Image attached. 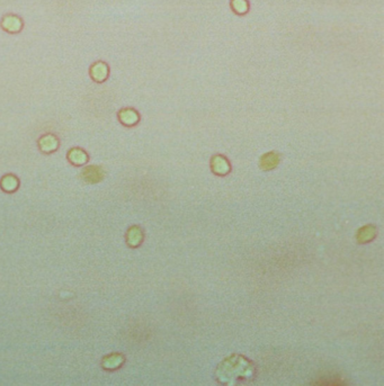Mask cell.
Returning a JSON list of instances; mask_svg holds the SVG:
<instances>
[{"instance_id": "13", "label": "cell", "mask_w": 384, "mask_h": 386, "mask_svg": "<svg viewBox=\"0 0 384 386\" xmlns=\"http://www.w3.org/2000/svg\"><path fill=\"white\" fill-rule=\"evenodd\" d=\"M232 7L237 13L244 14L247 12L248 5L246 0H232Z\"/></svg>"}, {"instance_id": "9", "label": "cell", "mask_w": 384, "mask_h": 386, "mask_svg": "<svg viewBox=\"0 0 384 386\" xmlns=\"http://www.w3.org/2000/svg\"><path fill=\"white\" fill-rule=\"evenodd\" d=\"M18 186V180L16 179V177L8 175L6 177L3 178L2 180V187L4 188L6 191H13L15 190Z\"/></svg>"}, {"instance_id": "4", "label": "cell", "mask_w": 384, "mask_h": 386, "mask_svg": "<svg viewBox=\"0 0 384 386\" xmlns=\"http://www.w3.org/2000/svg\"><path fill=\"white\" fill-rule=\"evenodd\" d=\"M38 146L43 152H52L58 148V140L52 134H47L42 137L38 141Z\"/></svg>"}, {"instance_id": "3", "label": "cell", "mask_w": 384, "mask_h": 386, "mask_svg": "<svg viewBox=\"0 0 384 386\" xmlns=\"http://www.w3.org/2000/svg\"><path fill=\"white\" fill-rule=\"evenodd\" d=\"M104 177V171L101 170V168L97 166H90L85 168V170L82 171V178L87 182H98Z\"/></svg>"}, {"instance_id": "10", "label": "cell", "mask_w": 384, "mask_h": 386, "mask_svg": "<svg viewBox=\"0 0 384 386\" xmlns=\"http://www.w3.org/2000/svg\"><path fill=\"white\" fill-rule=\"evenodd\" d=\"M374 233H375V231H374L372 226H365V228L359 230L358 240L361 241V242H365V241H368L373 238Z\"/></svg>"}, {"instance_id": "11", "label": "cell", "mask_w": 384, "mask_h": 386, "mask_svg": "<svg viewBox=\"0 0 384 386\" xmlns=\"http://www.w3.org/2000/svg\"><path fill=\"white\" fill-rule=\"evenodd\" d=\"M141 239H142V233H141V231L138 228H132L129 231L128 240L131 245H138Z\"/></svg>"}, {"instance_id": "5", "label": "cell", "mask_w": 384, "mask_h": 386, "mask_svg": "<svg viewBox=\"0 0 384 386\" xmlns=\"http://www.w3.org/2000/svg\"><path fill=\"white\" fill-rule=\"evenodd\" d=\"M279 161H280L279 154L275 152H269L265 154V156H262L260 160V167L264 169V170H270V169H273L279 165Z\"/></svg>"}, {"instance_id": "6", "label": "cell", "mask_w": 384, "mask_h": 386, "mask_svg": "<svg viewBox=\"0 0 384 386\" xmlns=\"http://www.w3.org/2000/svg\"><path fill=\"white\" fill-rule=\"evenodd\" d=\"M119 117L121 119V122L125 125H133L138 122L139 119V115L135 110L131 109V108H126L121 110L119 114Z\"/></svg>"}, {"instance_id": "1", "label": "cell", "mask_w": 384, "mask_h": 386, "mask_svg": "<svg viewBox=\"0 0 384 386\" xmlns=\"http://www.w3.org/2000/svg\"><path fill=\"white\" fill-rule=\"evenodd\" d=\"M2 27L8 33H18L23 28V21L16 15H6L2 19Z\"/></svg>"}, {"instance_id": "12", "label": "cell", "mask_w": 384, "mask_h": 386, "mask_svg": "<svg viewBox=\"0 0 384 386\" xmlns=\"http://www.w3.org/2000/svg\"><path fill=\"white\" fill-rule=\"evenodd\" d=\"M122 361H123V359L120 355H113V356L107 357V358H105L103 365L105 366L106 368H113V367H116V366L122 364Z\"/></svg>"}, {"instance_id": "2", "label": "cell", "mask_w": 384, "mask_h": 386, "mask_svg": "<svg viewBox=\"0 0 384 386\" xmlns=\"http://www.w3.org/2000/svg\"><path fill=\"white\" fill-rule=\"evenodd\" d=\"M91 78L97 83H103L107 79L108 76V67L104 62H96L90 69Z\"/></svg>"}, {"instance_id": "8", "label": "cell", "mask_w": 384, "mask_h": 386, "mask_svg": "<svg viewBox=\"0 0 384 386\" xmlns=\"http://www.w3.org/2000/svg\"><path fill=\"white\" fill-rule=\"evenodd\" d=\"M212 168L216 173H226L229 170V165L225 158L217 156L212 160Z\"/></svg>"}, {"instance_id": "7", "label": "cell", "mask_w": 384, "mask_h": 386, "mask_svg": "<svg viewBox=\"0 0 384 386\" xmlns=\"http://www.w3.org/2000/svg\"><path fill=\"white\" fill-rule=\"evenodd\" d=\"M68 158H69L70 162L77 166L84 165V163H86L87 160H88L87 154L82 150H80V149H72V150H70L69 153H68Z\"/></svg>"}]
</instances>
